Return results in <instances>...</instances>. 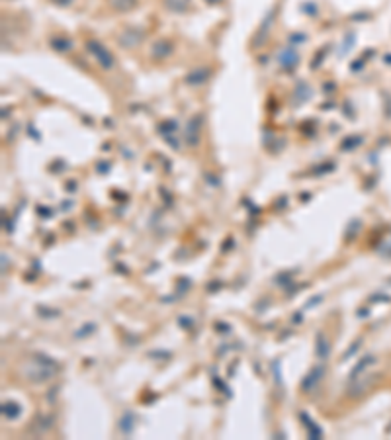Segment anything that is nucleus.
Wrapping results in <instances>:
<instances>
[{"mask_svg":"<svg viewBox=\"0 0 391 440\" xmlns=\"http://www.w3.org/2000/svg\"><path fill=\"white\" fill-rule=\"evenodd\" d=\"M323 372H325V370H323L321 366H315V368L305 376V380L301 382V389H303V391H311V389L317 386V382L323 378Z\"/></svg>","mask_w":391,"mask_h":440,"instance_id":"f257e3e1","label":"nucleus"},{"mask_svg":"<svg viewBox=\"0 0 391 440\" xmlns=\"http://www.w3.org/2000/svg\"><path fill=\"white\" fill-rule=\"evenodd\" d=\"M90 49L98 55L100 63H104L106 67H110V65H112V57H110V53H108L106 49H100V45H96V43H90Z\"/></svg>","mask_w":391,"mask_h":440,"instance_id":"f03ea898","label":"nucleus"},{"mask_svg":"<svg viewBox=\"0 0 391 440\" xmlns=\"http://www.w3.org/2000/svg\"><path fill=\"white\" fill-rule=\"evenodd\" d=\"M317 354L321 358H327L329 356V344H327V340L323 336H319V340H317Z\"/></svg>","mask_w":391,"mask_h":440,"instance_id":"20e7f679","label":"nucleus"},{"mask_svg":"<svg viewBox=\"0 0 391 440\" xmlns=\"http://www.w3.org/2000/svg\"><path fill=\"white\" fill-rule=\"evenodd\" d=\"M301 419H303V423L307 425V429H309V437L311 439H317V437H321V429H317L311 421H309V417L305 415V413H301Z\"/></svg>","mask_w":391,"mask_h":440,"instance_id":"7ed1b4c3","label":"nucleus"}]
</instances>
